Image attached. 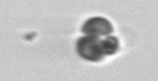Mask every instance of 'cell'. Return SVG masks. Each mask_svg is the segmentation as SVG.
Here are the masks:
<instances>
[{"instance_id": "1", "label": "cell", "mask_w": 158, "mask_h": 81, "mask_svg": "<svg viewBox=\"0 0 158 81\" xmlns=\"http://www.w3.org/2000/svg\"><path fill=\"white\" fill-rule=\"evenodd\" d=\"M77 52L83 59L89 61H99L105 56L101 48V39L95 36L85 34L80 37L77 40Z\"/></svg>"}, {"instance_id": "3", "label": "cell", "mask_w": 158, "mask_h": 81, "mask_svg": "<svg viewBox=\"0 0 158 81\" xmlns=\"http://www.w3.org/2000/svg\"><path fill=\"white\" fill-rule=\"evenodd\" d=\"M118 39L114 36H106L104 39H101V48L104 52V55H112L118 50Z\"/></svg>"}, {"instance_id": "2", "label": "cell", "mask_w": 158, "mask_h": 81, "mask_svg": "<svg viewBox=\"0 0 158 81\" xmlns=\"http://www.w3.org/2000/svg\"><path fill=\"white\" fill-rule=\"evenodd\" d=\"M114 31V27L111 22L104 17H91L84 22L81 26V32L88 36H95V37H106L110 36Z\"/></svg>"}]
</instances>
